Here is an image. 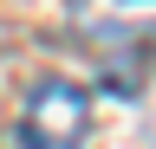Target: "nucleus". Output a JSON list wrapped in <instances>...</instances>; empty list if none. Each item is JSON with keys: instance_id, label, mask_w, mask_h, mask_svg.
Wrapping results in <instances>:
<instances>
[{"instance_id": "1", "label": "nucleus", "mask_w": 156, "mask_h": 149, "mask_svg": "<svg viewBox=\"0 0 156 149\" xmlns=\"http://www.w3.org/2000/svg\"><path fill=\"white\" fill-rule=\"evenodd\" d=\"M91 97L72 78H39L20 104V149H85Z\"/></svg>"}]
</instances>
